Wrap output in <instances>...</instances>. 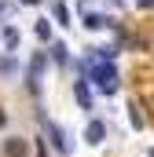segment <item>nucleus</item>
Returning <instances> with one entry per match:
<instances>
[{
    "label": "nucleus",
    "instance_id": "6",
    "mask_svg": "<svg viewBox=\"0 0 154 157\" xmlns=\"http://www.w3.org/2000/svg\"><path fill=\"white\" fill-rule=\"evenodd\" d=\"M48 135H51V146H55L59 154H70V139H66V132H63L59 124H48Z\"/></svg>",
    "mask_w": 154,
    "mask_h": 157
},
{
    "label": "nucleus",
    "instance_id": "5",
    "mask_svg": "<svg viewBox=\"0 0 154 157\" xmlns=\"http://www.w3.org/2000/svg\"><path fill=\"white\" fill-rule=\"evenodd\" d=\"M81 22H84V29H107V26H114V18H107V15H99V11H84Z\"/></svg>",
    "mask_w": 154,
    "mask_h": 157
},
{
    "label": "nucleus",
    "instance_id": "15",
    "mask_svg": "<svg viewBox=\"0 0 154 157\" xmlns=\"http://www.w3.org/2000/svg\"><path fill=\"white\" fill-rule=\"evenodd\" d=\"M37 157H48V154H44V143H37Z\"/></svg>",
    "mask_w": 154,
    "mask_h": 157
},
{
    "label": "nucleus",
    "instance_id": "4",
    "mask_svg": "<svg viewBox=\"0 0 154 157\" xmlns=\"http://www.w3.org/2000/svg\"><path fill=\"white\" fill-rule=\"evenodd\" d=\"M44 66H48V55L37 51V55L30 59V88H33V91H37V80H40V73H44Z\"/></svg>",
    "mask_w": 154,
    "mask_h": 157
},
{
    "label": "nucleus",
    "instance_id": "14",
    "mask_svg": "<svg viewBox=\"0 0 154 157\" xmlns=\"http://www.w3.org/2000/svg\"><path fill=\"white\" fill-rule=\"evenodd\" d=\"M136 7L140 11H154V0H136Z\"/></svg>",
    "mask_w": 154,
    "mask_h": 157
},
{
    "label": "nucleus",
    "instance_id": "7",
    "mask_svg": "<svg viewBox=\"0 0 154 157\" xmlns=\"http://www.w3.org/2000/svg\"><path fill=\"white\" fill-rule=\"evenodd\" d=\"M74 99L81 110H92V88H88V80H77L74 84Z\"/></svg>",
    "mask_w": 154,
    "mask_h": 157
},
{
    "label": "nucleus",
    "instance_id": "17",
    "mask_svg": "<svg viewBox=\"0 0 154 157\" xmlns=\"http://www.w3.org/2000/svg\"><path fill=\"white\" fill-rule=\"evenodd\" d=\"M4 124H7V113H4V110H0V128H4Z\"/></svg>",
    "mask_w": 154,
    "mask_h": 157
},
{
    "label": "nucleus",
    "instance_id": "8",
    "mask_svg": "<svg viewBox=\"0 0 154 157\" xmlns=\"http://www.w3.org/2000/svg\"><path fill=\"white\" fill-rule=\"evenodd\" d=\"M51 62H55V66H66V62H70V48H66L63 40L51 44Z\"/></svg>",
    "mask_w": 154,
    "mask_h": 157
},
{
    "label": "nucleus",
    "instance_id": "18",
    "mask_svg": "<svg viewBox=\"0 0 154 157\" xmlns=\"http://www.w3.org/2000/svg\"><path fill=\"white\" fill-rule=\"evenodd\" d=\"M147 157H154V146H151V150H147Z\"/></svg>",
    "mask_w": 154,
    "mask_h": 157
},
{
    "label": "nucleus",
    "instance_id": "13",
    "mask_svg": "<svg viewBox=\"0 0 154 157\" xmlns=\"http://www.w3.org/2000/svg\"><path fill=\"white\" fill-rule=\"evenodd\" d=\"M128 117H132V128H143V117H140V106L136 102L128 106Z\"/></svg>",
    "mask_w": 154,
    "mask_h": 157
},
{
    "label": "nucleus",
    "instance_id": "11",
    "mask_svg": "<svg viewBox=\"0 0 154 157\" xmlns=\"http://www.w3.org/2000/svg\"><path fill=\"white\" fill-rule=\"evenodd\" d=\"M33 33H37V40H44V44H48V40H51V22H48V18H37Z\"/></svg>",
    "mask_w": 154,
    "mask_h": 157
},
{
    "label": "nucleus",
    "instance_id": "10",
    "mask_svg": "<svg viewBox=\"0 0 154 157\" xmlns=\"http://www.w3.org/2000/svg\"><path fill=\"white\" fill-rule=\"evenodd\" d=\"M18 40H22V33H18L15 26H4V48H7V51H15Z\"/></svg>",
    "mask_w": 154,
    "mask_h": 157
},
{
    "label": "nucleus",
    "instance_id": "3",
    "mask_svg": "<svg viewBox=\"0 0 154 157\" xmlns=\"http://www.w3.org/2000/svg\"><path fill=\"white\" fill-rule=\"evenodd\" d=\"M26 154H30V139L11 135V139L4 143V157H26Z\"/></svg>",
    "mask_w": 154,
    "mask_h": 157
},
{
    "label": "nucleus",
    "instance_id": "2",
    "mask_svg": "<svg viewBox=\"0 0 154 157\" xmlns=\"http://www.w3.org/2000/svg\"><path fill=\"white\" fill-rule=\"evenodd\" d=\"M84 143L88 146H103L107 143V121H88V128H84Z\"/></svg>",
    "mask_w": 154,
    "mask_h": 157
},
{
    "label": "nucleus",
    "instance_id": "12",
    "mask_svg": "<svg viewBox=\"0 0 154 157\" xmlns=\"http://www.w3.org/2000/svg\"><path fill=\"white\" fill-rule=\"evenodd\" d=\"M15 70H18V62H15V55H4V59H0V73H4V77H11Z\"/></svg>",
    "mask_w": 154,
    "mask_h": 157
},
{
    "label": "nucleus",
    "instance_id": "19",
    "mask_svg": "<svg viewBox=\"0 0 154 157\" xmlns=\"http://www.w3.org/2000/svg\"><path fill=\"white\" fill-rule=\"evenodd\" d=\"M114 4H121V0H114Z\"/></svg>",
    "mask_w": 154,
    "mask_h": 157
},
{
    "label": "nucleus",
    "instance_id": "1",
    "mask_svg": "<svg viewBox=\"0 0 154 157\" xmlns=\"http://www.w3.org/2000/svg\"><path fill=\"white\" fill-rule=\"evenodd\" d=\"M84 73H88V80L103 91V95H114L117 88H121V73H117L114 62H103V59H84Z\"/></svg>",
    "mask_w": 154,
    "mask_h": 157
},
{
    "label": "nucleus",
    "instance_id": "9",
    "mask_svg": "<svg viewBox=\"0 0 154 157\" xmlns=\"http://www.w3.org/2000/svg\"><path fill=\"white\" fill-rule=\"evenodd\" d=\"M51 15H55V22H59V26H74V22H70V7H66L63 0H55V4H51Z\"/></svg>",
    "mask_w": 154,
    "mask_h": 157
},
{
    "label": "nucleus",
    "instance_id": "16",
    "mask_svg": "<svg viewBox=\"0 0 154 157\" xmlns=\"http://www.w3.org/2000/svg\"><path fill=\"white\" fill-rule=\"evenodd\" d=\"M18 4H30V7H37V4H40V0H18Z\"/></svg>",
    "mask_w": 154,
    "mask_h": 157
}]
</instances>
